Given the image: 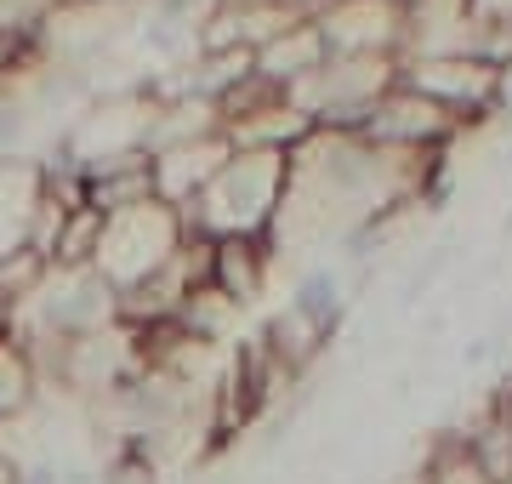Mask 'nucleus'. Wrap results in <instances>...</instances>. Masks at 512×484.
<instances>
[{
    "label": "nucleus",
    "instance_id": "1",
    "mask_svg": "<svg viewBox=\"0 0 512 484\" xmlns=\"http://www.w3.org/2000/svg\"><path fill=\"white\" fill-rule=\"evenodd\" d=\"M291 188V154L234 149L222 171L183 205L188 234L200 240H239V234H274V217Z\"/></svg>",
    "mask_w": 512,
    "mask_h": 484
},
{
    "label": "nucleus",
    "instance_id": "2",
    "mask_svg": "<svg viewBox=\"0 0 512 484\" xmlns=\"http://www.w3.org/2000/svg\"><path fill=\"white\" fill-rule=\"evenodd\" d=\"M399 75L404 57H325V69L302 80L291 103L319 131H365V120L399 86Z\"/></svg>",
    "mask_w": 512,
    "mask_h": 484
},
{
    "label": "nucleus",
    "instance_id": "3",
    "mask_svg": "<svg viewBox=\"0 0 512 484\" xmlns=\"http://www.w3.org/2000/svg\"><path fill=\"white\" fill-rule=\"evenodd\" d=\"M188 245V223L177 205L148 200L137 211H120L103 223V245H97V274L114 285V291H131V285L154 280L160 268L183 257Z\"/></svg>",
    "mask_w": 512,
    "mask_h": 484
},
{
    "label": "nucleus",
    "instance_id": "4",
    "mask_svg": "<svg viewBox=\"0 0 512 484\" xmlns=\"http://www.w3.org/2000/svg\"><path fill=\"white\" fill-rule=\"evenodd\" d=\"M399 80L410 92L433 97L461 131L501 114V97H507V69L473 52H416V57H404Z\"/></svg>",
    "mask_w": 512,
    "mask_h": 484
},
{
    "label": "nucleus",
    "instance_id": "5",
    "mask_svg": "<svg viewBox=\"0 0 512 484\" xmlns=\"http://www.w3.org/2000/svg\"><path fill=\"white\" fill-rule=\"evenodd\" d=\"M330 57H404L410 23L387 0H330L325 12H313Z\"/></svg>",
    "mask_w": 512,
    "mask_h": 484
},
{
    "label": "nucleus",
    "instance_id": "6",
    "mask_svg": "<svg viewBox=\"0 0 512 484\" xmlns=\"http://www.w3.org/2000/svg\"><path fill=\"white\" fill-rule=\"evenodd\" d=\"M359 137H370L376 149H399V154H439L461 137V126L433 103V97L410 92V86L399 80V86L376 103V114L365 120Z\"/></svg>",
    "mask_w": 512,
    "mask_h": 484
},
{
    "label": "nucleus",
    "instance_id": "7",
    "mask_svg": "<svg viewBox=\"0 0 512 484\" xmlns=\"http://www.w3.org/2000/svg\"><path fill=\"white\" fill-rule=\"evenodd\" d=\"M274 240L268 234H239V240H211V285L228 302L251 308L268 280H274Z\"/></svg>",
    "mask_w": 512,
    "mask_h": 484
},
{
    "label": "nucleus",
    "instance_id": "8",
    "mask_svg": "<svg viewBox=\"0 0 512 484\" xmlns=\"http://www.w3.org/2000/svg\"><path fill=\"white\" fill-rule=\"evenodd\" d=\"M262 342H268V354L285 359L296 376H308L313 365H319V359L336 348V331H330V325L313 314V308H302V302L291 297L274 319H268V325H262Z\"/></svg>",
    "mask_w": 512,
    "mask_h": 484
},
{
    "label": "nucleus",
    "instance_id": "9",
    "mask_svg": "<svg viewBox=\"0 0 512 484\" xmlns=\"http://www.w3.org/2000/svg\"><path fill=\"white\" fill-rule=\"evenodd\" d=\"M325 57H330V46H325V35H319V23L308 18V23H296L291 35H279L274 46H262V52H256V75L274 80L279 92L291 97L308 75L325 69Z\"/></svg>",
    "mask_w": 512,
    "mask_h": 484
},
{
    "label": "nucleus",
    "instance_id": "10",
    "mask_svg": "<svg viewBox=\"0 0 512 484\" xmlns=\"http://www.w3.org/2000/svg\"><path fill=\"white\" fill-rule=\"evenodd\" d=\"M40 393H46V382H40V359L29 354L12 331H0V422L29 416V410L40 405Z\"/></svg>",
    "mask_w": 512,
    "mask_h": 484
},
{
    "label": "nucleus",
    "instance_id": "11",
    "mask_svg": "<svg viewBox=\"0 0 512 484\" xmlns=\"http://www.w3.org/2000/svg\"><path fill=\"white\" fill-rule=\"evenodd\" d=\"M421 484H495V479L473 462V450L456 428H439L421 450Z\"/></svg>",
    "mask_w": 512,
    "mask_h": 484
},
{
    "label": "nucleus",
    "instance_id": "12",
    "mask_svg": "<svg viewBox=\"0 0 512 484\" xmlns=\"http://www.w3.org/2000/svg\"><path fill=\"white\" fill-rule=\"evenodd\" d=\"M177 325H183L188 336H200V342H217V348H222V342H228V331L239 325V302H228L217 285H200V291L183 302Z\"/></svg>",
    "mask_w": 512,
    "mask_h": 484
},
{
    "label": "nucleus",
    "instance_id": "13",
    "mask_svg": "<svg viewBox=\"0 0 512 484\" xmlns=\"http://www.w3.org/2000/svg\"><path fill=\"white\" fill-rule=\"evenodd\" d=\"M103 484H171L143 450H114V462L103 467Z\"/></svg>",
    "mask_w": 512,
    "mask_h": 484
},
{
    "label": "nucleus",
    "instance_id": "14",
    "mask_svg": "<svg viewBox=\"0 0 512 484\" xmlns=\"http://www.w3.org/2000/svg\"><path fill=\"white\" fill-rule=\"evenodd\" d=\"M387 6H399V12H410V6H416V0H387Z\"/></svg>",
    "mask_w": 512,
    "mask_h": 484
}]
</instances>
